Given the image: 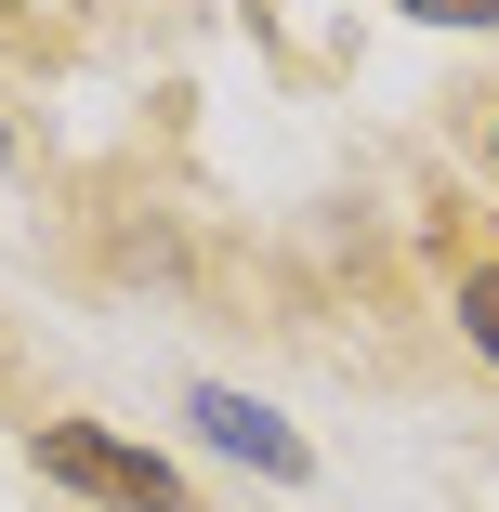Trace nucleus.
Wrapping results in <instances>:
<instances>
[{
    "label": "nucleus",
    "mask_w": 499,
    "mask_h": 512,
    "mask_svg": "<svg viewBox=\"0 0 499 512\" xmlns=\"http://www.w3.org/2000/svg\"><path fill=\"white\" fill-rule=\"evenodd\" d=\"M486 171H499V119H486Z\"/></svg>",
    "instance_id": "obj_5"
},
{
    "label": "nucleus",
    "mask_w": 499,
    "mask_h": 512,
    "mask_svg": "<svg viewBox=\"0 0 499 512\" xmlns=\"http://www.w3.org/2000/svg\"><path fill=\"white\" fill-rule=\"evenodd\" d=\"M421 27H499V0H408Z\"/></svg>",
    "instance_id": "obj_4"
},
{
    "label": "nucleus",
    "mask_w": 499,
    "mask_h": 512,
    "mask_svg": "<svg viewBox=\"0 0 499 512\" xmlns=\"http://www.w3.org/2000/svg\"><path fill=\"white\" fill-rule=\"evenodd\" d=\"M460 342H473V355L499 368V250H486V263L460 276Z\"/></svg>",
    "instance_id": "obj_3"
},
{
    "label": "nucleus",
    "mask_w": 499,
    "mask_h": 512,
    "mask_svg": "<svg viewBox=\"0 0 499 512\" xmlns=\"http://www.w3.org/2000/svg\"><path fill=\"white\" fill-rule=\"evenodd\" d=\"M184 421H197V434H211L224 460H250L263 486H303V473H316V447H303V434H289V421H276V407H250V394H224V381H197V394H184Z\"/></svg>",
    "instance_id": "obj_2"
},
{
    "label": "nucleus",
    "mask_w": 499,
    "mask_h": 512,
    "mask_svg": "<svg viewBox=\"0 0 499 512\" xmlns=\"http://www.w3.org/2000/svg\"><path fill=\"white\" fill-rule=\"evenodd\" d=\"M40 473L79 486V499H106V512H197V486H184L158 447L106 434V421H53V434H40Z\"/></svg>",
    "instance_id": "obj_1"
}]
</instances>
